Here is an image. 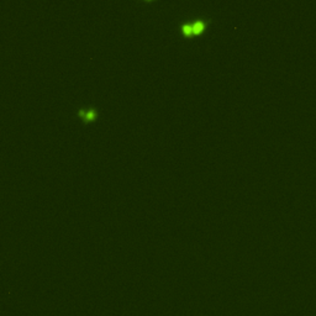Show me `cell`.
Instances as JSON below:
<instances>
[{"label":"cell","instance_id":"7a4b0ae2","mask_svg":"<svg viewBox=\"0 0 316 316\" xmlns=\"http://www.w3.org/2000/svg\"><path fill=\"white\" fill-rule=\"evenodd\" d=\"M183 32H184V34H185L187 36L193 35V27H191V25H184V26H183Z\"/></svg>","mask_w":316,"mask_h":316},{"label":"cell","instance_id":"6da1fadb","mask_svg":"<svg viewBox=\"0 0 316 316\" xmlns=\"http://www.w3.org/2000/svg\"><path fill=\"white\" fill-rule=\"evenodd\" d=\"M191 27H193V34H200V32L204 30L205 24L201 22V21H196V22L193 24Z\"/></svg>","mask_w":316,"mask_h":316},{"label":"cell","instance_id":"3957f363","mask_svg":"<svg viewBox=\"0 0 316 316\" xmlns=\"http://www.w3.org/2000/svg\"><path fill=\"white\" fill-rule=\"evenodd\" d=\"M85 116H87V119H88V120H92V119H94V117H95V114H94L93 111H90V113H88L87 115H85Z\"/></svg>","mask_w":316,"mask_h":316}]
</instances>
